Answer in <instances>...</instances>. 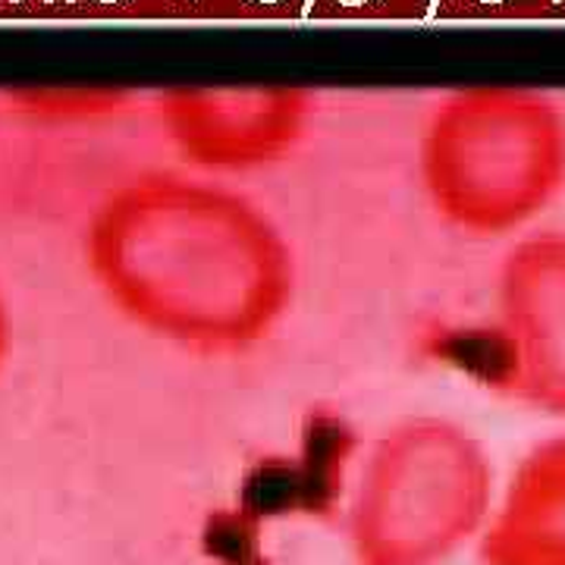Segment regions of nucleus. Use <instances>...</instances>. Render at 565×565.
I'll use <instances>...</instances> for the list:
<instances>
[{
	"instance_id": "nucleus-1",
	"label": "nucleus",
	"mask_w": 565,
	"mask_h": 565,
	"mask_svg": "<svg viewBox=\"0 0 565 565\" xmlns=\"http://www.w3.org/2000/svg\"><path fill=\"white\" fill-rule=\"evenodd\" d=\"M92 267L151 333L230 355L264 343L292 302V252L245 195L158 177L120 192L92 226Z\"/></svg>"
},
{
	"instance_id": "nucleus-2",
	"label": "nucleus",
	"mask_w": 565,
	"mask_h": 565,
	"mask_svg": "<svg viewBox=\"0 0 565 565\" xmlns=\"http://www.w3.org/2000/svg\"><path fill=\"white\" fill-rule=\"evenodd\" d=\"M493 509L484 446L462 424L405 418L371 446L349 509L355 565H440Z\"/></svg>"
},
{
	"instance_id": "nucleus-3",
	"label": "nucleus",
	"mask_w": 565,
	"mask_h": 565,
	"mask_svg": "<svg viewBox=\"0 0 565 565\" xmlns=\"http://www.w3.org/2000/svg\"><path fill=\"white\" fill-rule=\"evenodd\" d=\"M434 211L475 236H505L534 221L565 180L556 114L519 95H462L434 117L422 148Z\"/></svg>"
},
{
	"instance_id": "nucleus-4",
	"label": "nucleus",
	"mask_w": 565,
	"mask_h": 565,
	"mask_svg": "<svg viewBox=\"0 0 565 565\" xmlns=\"http://www.w3.org/2000/svg\"><path fill=\"white\" fill-rule=\"evenodd\" d=\"M490 386L544 415H565V230L531 233L497 277Z\"/></svg>"
},
{
	"instance_id": "nucleus-5",
	"label": "nucleus",
	"mask_w": 565,
	"mask_h": 565,
	"mask_svg": "<svg viewBox=\"0 0 565 565\" xmlns=\"http://www.w3.org/2000/svg\"><path fill=\"white\" fill-rule=\"evenodd\" d=\"M177 139L192 161L214 170H248L280 161L299 141L308 117L292 88H217L177 104Z\"/></svg>"
},
{
	"instance_id": "nucleus-6",
	"label": "nucleus",
	"mask_w": 565,
	"mask_h": 565,
	"mask_svg": "<svg viewBox=\"0 0 565 565\" xmlns=\"http://www.w3.org/2000/svg\"><path fill=\"white\" fill-rule=\"evenodd\" d=\"M481 565H565V434L515 465L478 541Z\"/></svg>"
}]
</instances>
